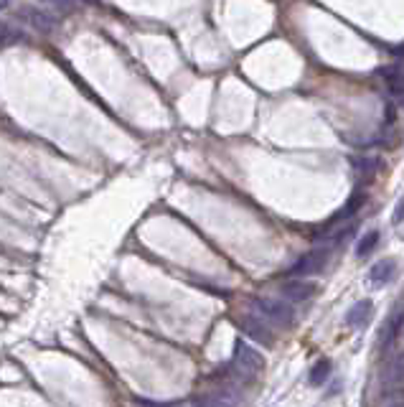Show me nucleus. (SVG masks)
Wrapping results in <instances>:
<instances>
[{"label": "nucleus", "mask_w": 404, "mask_h": 407, "mask_svg": "<svg viewBox=\"0 0 404 407\" xmlns=\"http://www.w3.org/2000/svg\"><path fill=\"white\" fill-rule=\"evenodd\" d=\"M265 369V357H262L257 349H252L249 344L244 341H236V349H234V374L244 382L254 379L260 371Z\"/></svg>", "instance_id": "f257e3e1"}, {"label": "nucleus", "mask_w": 404, "mask_h": 407, "mask_svg": "<svg viewBox=\"0 0 404 407\" xmlns=\"http://www.w3.org/2000/svg\"><path fill=\"white\" fill-rule=\"evenodd\" d=\"M254 308L260 310L262 316H267L270 321H275L278 326L290 328L295 323V310L290 308L283 300H272V298H257L254 300Z\"/></svg>", "instance_id": "f03ea898"}, {"label": "nucleus", "mask_w": 404, "mask_h": 407, "mask_svg": "<svg viewBox=\"0 0 404 407\" xmlns=\"http://www.w3.org/2000/svg\"><path fill=\"white\" fill-rule=\"evenodd\" d=\"M326 262H328V247H315V249H310L308 255H302L300 260L290 268V273L300 275V278H305V275H315L326 268Z\"/></svg>", "instance_id": "7ed1b4c3"}, {"label": "nucleus", "mask_w": 404, "mask_h": 407, "mask_svg": "<svg viewBox=\"0 0 404 407\" xmlns=\"http://www.w3.org/2000/svg\"><path fill=\"white\" fill-rule=\"evenodd\" d=\"M280 291H283V295L288 300H293V303H300V300L313 298L315 286H313V283H305V280H288Z\"/></svg>", "instance_id": "20e7f679"}, {"label": "nucleus", "mask_w": 404, "mask_h": 407, "mask_svg": "<svg viewBox=\"0 0 404 407\" xmlns=\"http://www.w3.org/2000/svg\"><path fill=\"white\" fill-rule=\"evenodd\" d=\"M371 316H374V303H371V300H359V303L354 305V308H349V313H346V323H349L351 328H361L371 321Z\"/></svg>", "instance_id": "39448f33"}, {"label": "nucleus", "mask_w": 404, "mask_h": 407, "mask_svg": "<svg viewBox=\"0 0 404 407\" xmlns=\"http://www.w3.org/2000/svg\"><path fill=\"white\" fill-rule=\"evenodd\" d=\"M394 273H397V262H394V260H379L374 268L368 270V280H371L374 286H386V283L394 278Z\"/></svg>", "instance_id": "423d86ee"}, {"label": "nucleus", "mask_w": 404, "mask_h": 407, "mask_svg": "<svg viewBox=\"0 0 404 407\" xmlns=\"http://www.w3.org/2000/svg\"><path fill=\"white\" fill-rule=\"evenodd\" d=\"M376 74H379L381 80H386V85L392 87L394 92L404 89V61H399V64H389V67H381Z\"/></svg>", "instance_id": "0eeeda50"}, {"label": "nucleus", "mask_w": 404, "mask_h": 407, "mask_svg": "<svg viewBox=\"0 0 404 407\" xmlns=\"http://www.w3.org/2000/svg\"><path fill=\"white\" fill-rule=\"evenodd\" d=\"M241 326H244V331H247L249 336H254V339L260 341V344H265V347H270L272 341H275V336H272V331L267 328V323L254 321V318H244Z\"/></svg>", "instance_id": "6e6552de"}, {"label": "nucleus", "mask_w": 404, "mask_h": 407, "mask_svg": "<svg viewBox=\"0 0 404 407\" xmlns=\"http://www.w3.org/2000/svg\"><path fill=\"white\" fill-rule=\"evenodd\" d=\"M23 16L31 21V26H33V28H38L41 33H48V31H51V28L56 26V21L51 18L48 13L38 11V8H28V11H23Z\"/></svg>", "instance_id": "1a4fd4ad"}, {"label": "nucleus", "mask_w": 404, "mask_h": 407, "mask_svg": "<svg viewBox=\"0 0 404 407\" xmlns=\"http://www.w3.org/2000/svg\"><path fill=\"white\" fill-rule=\"evenodd\" d=\"M384 384H386V387H397V384H404V354H402V357H397L392 364L386 367Z\"/></svg>", "instance_id": "9d476101"}, {"label": "nucleus", "mask_w": 404, "mask_h": 407, "mask_svg": "<svg viewBox=\"0 0 404 407\" xmlns=\"http://www.w3.org/2000/svg\"><path fill=\"white\" fill-rule=\"evenodd\" d=\"M364 204H366V194H364V191H356V194H354L349 201H346V207L341 209V212H338L336 217H333V222H338V219H349V217H354V214H356L359 209L364 207Z\"/></svg>", "instance_id": "9b49d317"}, {"label": "nucleus", "mask_w": 404, "mask_h": 407, "mask_svg": "<svg viewBox=\"0 0 404 407\" xmlns=\"http://www.w3.org/2000/svg\"><path fill=\"white\" fill-rule=\"evenodd\" d=\"M328 374H331V362L328 359H320L318 364L310 369V384L313 387H320V384H326Z\"/></svg>", "instance_id": "f8f14e48"}, {"label": "nucleus", "mask_w": 404, "mask_h": 407, "mask_svg": "<svg viewBox=\"0 0 404 407\" xmlns=\"http://www.w3.org/2000/svg\"><path fill=\"white\" fill-rule=\"evenodd\" d=\"M376 244H379V232H376V229L366 232V234H364V237L359 239V244H356V255L359 257H366L368 252L376 247Z\"/></svg>", "instance_id": "ddd939ff"}, {"label": "nucleus", "mask_w": 404, "mask_h": 407, "mask_svg": "<svg viewBox=\"0 0 404 407\" xmlns=\"http://www.w3.org/2000/svg\"><path fill=\"white\" fill-rule=\"evenodd\" d=\"M402 326H404V310H399L397 316L392 318V323L386 326V328H389V331H386V336H384V344H386V347H392L394 339H397L399 331H402Z\"/></svg>", "instance_id": "4468645a"}, {"label": "nucleus", "mask_w": 404, "mask_h": 407, "mask_svg": "<svg viewBox=\"0 0 404 407\" xmlns=\"http://www.w3.org/2000/svg\"><path fill=\"white\" fill-rule=\"evenodd\" d=\"M21 38V33L13 26H8V23H3L0 21V46H8V43H13V41H18Z\"/></svg>", "instance_id": "2eb2a0df"}, {"label": "nucleus", "mask_w": 404, "mask_h": 407, "mask_svg": "<svg viewBox=\"0 0 404 407\" xmlns=\"http://www.w3.org/2000/svg\"><path fill=\"white\" fill-rule=\"evenodd\" d=\"M402 395H394V387L386 389V395L381 397V405H404V389H399Z\"/></svg>", "instance_id": "dca6fc26"}, {"label": "nucleus", "mask_w": 404, "mask_h": 407, "mask_svg": "<svg viewBox=\"0 0 404 407\" xmlns=\"http://www.w3.org/2000/svg\"><path fill=\"white\" fill-rule=\"evenodd\" d=\"M43 3H48V6H54L59 13H69V11H74V0H43Z\"/></svg>", "instance_id": "f3484780"}, {"label": "nucleus", "mask_w": 404, "mask_h": 407, "mask_svg": "<svg viewBox=\"0 0 404 407\" xmlns=\"http://www.w3.org/2000/svg\"><path fill=\"white\" fill-rule=\"evenodd\" d=\"M394 117H397V112H394V104L386 102V107H384V130L394 128Z\"/></svg>", "instance_id": "a211bd4d"}, {"label": "nucleus", "mask_w": 404, "mask_h": 407, "mask_svg": "<svg viewBox=\"0 0 404 407\" xmlns=\"http://www.w3.org/2000/svg\"><path fill=\"white\" fill-rule=\"evenodd\" d=\"M402 222H404V196L399 199L397 209H394V214H392V224H402Z\"/></svg>", "instance_id": "6ab92c4d"}, {"label": "nucleus", "mask_w": 404, "mask_h": 407, "mask_svg": "<svg viewBox=\"0 0 404 407\" xmlns=\"http://www.w3.org/2000/svg\"><path fill=\"white\" fill-rule=\"evenodd\" d=\"M392 54H394V56H404V43H402V46H394Z\"/></svg>", "instance_id": "aec40b11"}]
</instances>
